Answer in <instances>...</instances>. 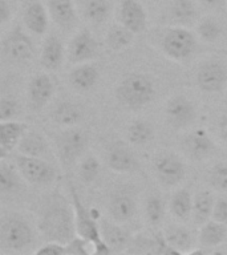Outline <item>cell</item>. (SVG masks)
I'll list each match as a JSON object with an SVG mask.
<instances>
[{"label":"cell","instance_id":"7c38bea8","mask_svg":"<svg viewBox=\"0 0 227 255\" xmlns=\"http://www.w3.org/2000/svg\"><path fill=\"white\" fill-rule=\"evenodd\" d=\"M97 52H99V44L89 29H81L77 32L71 40L68 48L69 61L73 64L88 63L89 60L95 59Z\"/></svg>","mask_w":227,"mask_h":255},{"label":"cell","instance_id":"4316f807","mask_svg":"<svg viewBox=\"0 0 227 255\" xmlns=\"http://www.w3.org/2000/svg\"><path fill=\"white\" fill-rule=\"evenodd\" d=\"M169 16L177 25H189L198 17V11L190 0H174L169 8Z\"/></svg>","mask_w":227,"mask_h":255},{"label":"cell","instance_id":"f1b7e54d","mask_svg":"<svg viewBox=\"0 0 227 255\" xmlns=\"http://www.w3.org/2000/svg\"><path fill=\"white\" fill-rule=\"evenodd\" d=\"M52 117L61 127H76L83 119V112L71 101H61L56 105Z\"/></svg>","mask_w":227,"mask_h":255},{"label":"cell","instance_id":"b9f144b4","mask_svg":"<svg viewBox=\"0 0 227 255\" xmlns=\"http://www.w3.org/2000/svg\"><path fill=\"white\" fill-rule=\"evenodd\" d=\"M211 218L221 222L227 226V199L226 198H218L215 199L214 209H213V217Z\"/></svg>","mask_w":227,"mask_h":255},{"label":"cell","instance_id":"2e32d148","mask_svg":"<svg viewBox=\"0 0 227 255\" xmlns=\"http://www.w3.org/2000/svg\"><path fill=\"white\" fill-rule=\"evenodd\" d=\"M119 21L133 33H142L146 29L147 15L138 0H122L119 5Z\"/></svg>","mask_w":227,"mask_h":255},{"label":"cell","instance_id":"d590c367","mask_svg":"<svg viewBox=\"0 0 227 255\" xmlns=\"http://www.w3.org/2000/svg\"><path fill=\"white\" fill-rule=\"evenodd\" d=\"M146 219L151 225H159L165 217V202L159 195H150L145 205Z\"/></svg>","mask_w":227,"mask_h":255},{"label":"cell","instance_id":"5bb4252c","mask_svg":"<svg viewBox=\"0 0 227 255\" xmlns=\"http://www.w3.org/2000/svg\"><path fill=\"white\" fill-rule=\"evenodd\" d=\"M107 163L109 169L117 173H130L137 170L138 161L134 151L122 142L112 143L107 151Z\"/></svg>","mask_w":227,"mask_h":255},{"label":"cell","instance_id":"5b68a950","mask_svg":"<svg viewBox=\"0 0 227 255\" xmlns=\"http://www.w3.org/2000/svg\"><path fill=\"white\" fill-rule=\"evenodd\" d=\"M15 165L21 177L36 186L49 185L57 177L55 166L40 157H29L19 153L15 157Z\"/></svg>","mask_w":227,"mask_h":255},{"label":"cell","instance_id":"7bdbcfd3","mask_svg":"<svg viewBox=\"0 0 227 255\" xmlns=\"http://www.w3.org/2000/svg\"><path fill=\"white\" fill-rule=\"evenodd\" d=\"M11 17V5L7 0H0V23L5 24Z\"/></svg>","mask_w":227,"mask_h":255},{"label":"cell","instance_id":"7402d4cb","mask_svg":"<svg viewBox=\"0 0 227 255\" xmlns=\"http://www.w3.org/2000/svg\"><path fill=\"white\" fill-rule=\"evenodd\" d=\"M100 230L103 239L105 241L112 253L123 251L130 243V233L123 227L118 226L117 223H111L103 221L100 223Z\"/></svg>","mask_w":227,"mask_h":255},{"label":"cell","instance_id":"74e56055","mask_svg":"<svg viewBox=\"0 0 227 255\" xmlns=\"http://www.w3.org/2000/svg\"><path fill=\"white\" fill-rule=\"evenodd\" d=\"M209 182L215 190L227 193V163H217L209 173Z\"/></svg>","mask_w":227,"mask_h":255},{"label":"cell","instance_id":"8d00e7d4","mask_svg":"<svg viewBox=\"0 0 227 255\" xmlns=\"http://www.w3.org/2000/svg\"><path fill=\"white\" fill-rule=\"evenodd\" d=\"M100 170H101V165H100L99 159L93 155H87L80 163V178L83 182L91 183L99 177Z\"/></svg>","mask_w":227,"mask_h":255},{"label":"cell","instance_id":"3957f363","mask_svg":"<svg viewBox=\"0 0 227 255\" xmlns=\"http://www.w3.org/2000/svg\"><path fill=\"white\" fill-rule=\"evenodd\" d=\"M69 190H71L72 206H73V211H75L76 234L81 238L87 239L88 242H91L95 247L96 254H111V249L105 243L103 235H101L100 223H97L91 211L88 210V207L84 205L75 187L71 185Z\"/></svg>","mask_w":227,"mask_h":255},{"label":"cell","instance_id":"30bf717a","mask_svg":"<svg viewBox=\"0 0 227 255\" xmlns=\"http://www.w3.org/2000/svg\"><path fill=\"white\" fill-rule=\"evenodd\" d=\"M167 124L174 129H183L190 127L197 117L194 104L185 96H174L167 101L165 108Z\"/></svg>","mask_w":227,"mask_h":255},{"label":"cell","instance_id":"cb8c5ba5","mask_svg":"<svg viewBox=\"0 0 227 255\" xmlns=\"http://www.w3.org/2000/svg\"><path fill=\"white\" fill-rule=\"evenodd\" d=\"M20 154L29 155V157H40L44 158L49 153V145L44 135L37 131H28L23 135L17 145Z\"/></svg>","mask_w":227,"mask_h":255},{"label":"cell","instance_id":"9a60e30c","mask_svg":"<svg viewBox=\"0 0 227 255\" xmlns=\"http://www.w3.org/2000/svg\"><path fill=\"white\" fill-rule=\"evenodd\" d=\"M182 146L187 157L194 161H202L210 157L215 150L214 142L205 129H194L189 133L183 139Z\"/></svg>","mask_w":227,"mask_h":255},{"label":"cell","instance_id":"8fae6325","mask_svg":"<svg viewBox=\"0 0 227 255\" xmlns=\"http://www.w3.org/2000/svg\"><path fill=\"white\" fill-rule=\"evenodd\" d=\"M154 173L165 186H175L185 178L186 166L178 155L162 154L154 161Z\"/></svg>","mask_w":227,"mask_h":255},{"label":"cell","instance_id":"f6af8a7d","mask_svg":"<svg viewBox=\"0 0 227 255\" xmlns=\"http://www.w3.org/2000/svg\"><path fill=\"white\" fill-rule=\"evenodd\" d=\"M218 127H219V134H221V137L223 138V141L227 143V112L221 116Z\"/></svg>","mask_w":227,"mask_h":255},{"label":"cell","instance_id":"6da1fadb","mask_svg":"<svg viewBox=\"0 0 227 255\" xmlns=\"http://www.w3.org/2000/svg\"><path fill=\"white\" fill-rule=\"evenodd\" d=\"M39 230L47 241L69 242L77 235L73 206H69L61 199H52L40 215Z\"/></svg>","mask_w":227,"mask_h":255},{"label":"cell","instance_id":"e575fe53","mask_svg":"<svg viewBox=\"0 0 227 255\" xmlns=\"http://www.w3.org/2000/svg\"><path fill=\"white\" fill-rule=\"evenodd\" d=\"M15 167L7 163L0 166V189L3 193H13L20 187V178Z\"/></svg>","mask_w":227,"mask_h":255},{"label":"cell","instance_id":"836d02e7","mask_svg":"<svg viewBox=\"0 0 227 255\" xmlns=\"http://www.w3.org/2000/svg\"><path fill=\"white\" fill-rule=\"evenodd\" d=\"M197 32L205 43H214L221 37L223 28L214 17H203L198 21Z\"/></svg>","mask_w":227,"mask_h":255},{"label":"cell","instance_id":"d6986e66","mask_svg":"<svg viewBox=\"0 0 227 255\" xmlns=\"http://www.w3.org/2000/svg\"><path fill=\"white\" fill-rule=\"evenodd\" d=\"M47 8L40 0H32L27 4L24 9V23L32 33L37 36L44 35L48 29L49 24V16H48Z\"/></svg>","mask_w":227,"mask_h":255},{"label":"cell","instance_id":"60d3db41","mask_svg":"<svg viewBox=\"0 0 227 255\" xmlns=\"http://www.w3.org/2000/svg\"><path fill=\"white\" fill-rule=\"evenodd\" d=\"M43 254H51V255H64L67 254V249H65V243L55 242V241H48L44 243L43 246H40L36 250V255Z\"/></svg>","mask_w":227,"mask_h":255},{"label":"cell","instance_id":"ac0fdd59","mask_svg":"<svg viewBox=\"0 0 227 255\" xmlns=\"http://www.w3.org/2000/svg\"><path fill=\"white\" fill-rule=\"evenodd\" d=\"M137 205L134 197L126 190H117L109 199V213L114 222L123 223L130 221L135 215Z\"/></svg>","mask_w":227,"mask_h":255},{"label":"cell","instance_id":"f546056e","mask_svg":"<svg viewBox=\"0 0 227 255\" xmlns=\"http://www.w3.org/2000/svg\"><path fill=\"white\" fill-rule=\"evenodd\" d=\"M193 203H194V197L187 189H181L175 191L170 199L171 213L175 218L181 221H186L193 215Z\"/></svg>","mask_w":227,"mask_h":255},{"label":"cell","instance_id":"83f0119b","mask_svg":"<svg viewBox=\"0 0 227 255\" xmlns=\"http://www.w3.org/2000/svg\"><path fill=\"white\" fill-rule=\"evenodd\" d=\"M167 243L175 250L177 254H189L193 247L191 233L183 226H170L163 233Z\"/></svg>","mask_w":227,"mask_h":255},{"label":"cell","instance_id":"9c48e42d","mask_svg":"<svg viewBox=\"0 0 227 255\" xmlns=\"http://www.w3.org/2000/svg\"><path fill=\"white\" fill-rule=\"evenodd\" d=\"M3 53L12 63H25L33 56V44L31 37L21 29L15 27L3 40Z\"/></svg>","mask_w":227,"mask_h":255},{"label":"cell","instance_id":"1f68e13d","mask_svg":"<svg viewBox=\"0 0 227 255\" xmlns=\"http://www.w3.org/2000/svg\"><path fill=\"white\" fill-rule=\"evenodd\" d=\"M83 12L91 23L101 24L111 13L109 0H83Z\"/></svg>","mask_w":227,"mask_h":255},{"label":"cell","instance_id":"52a82bcc","mask_svg":"<svg viewBox=\"0 0 227 255\" xmlns=\"http://www.w3.org/2000/svg\"><path fill=\"white\" fill-rule=\"evenodd\" d=\"M197 85L205 93H218L227 88V63L221 59L207 60L197 71Z\"/></svg>","mask_w":227,"mask_h":255},{"label":"cell","instance_id":"4fadbf2b","mask_svg":"<svg viewBox=\"0 0 227 255\" xmlns=\"http://www.w3.org/2000/svg\"><path fill=\"white\" fill-rule=\"evenodd\" d=\"M55 92V84L47 73H36L28 84V101L32 109L41 111Z\"/></svg>","mask_w":227,"mask_h":255},{"label":"cell","instance_id":"8992f818","mask_svg":"<svg viewBox=\"0 0 227 255\" xmlns=\"http://www.w3.org/2000/svg\"><path fill=\"white\" fill-rule=\"evenodd\" d=\"M0 241L9 250L21 251L33 242V231L24 218L19 215H8L1 223Z\"/></svg>","mask_w":227,"mask_h":255},{"label":"cell","instance_id":"7a4b0ae2","mask_svg":"<svg viewBox=\"0 0 227 255\" xmlns=\"http://www.w3.org/2000/svg\"><path fill=\"white\" fill-rule=\"evenodd\" d=\"M115 96L122 105L133 111H138L154 99V83L149 76L143 73H129L119 81L115 89Z\"/></svg>","mask_w":227,"mask_h":255},{"label":"cell","instance_id":"484cf974","mask_svg":"<svg viewBox=\"0 0 227 255\" xmlns=\"http://www.w3.org/2000/svg\"><path fill=\"white\" fill-rule=\"evenodd\" d=\"M215 198L210 191L203 190L197 193L193 203V219L195 225L202 226L203 223L210 221L213 217V209H214Z\"/></svg>","mask_w":227,"mask_h":255},{"label":"cell","instance_id":"e0dca14e","mask_svg":"<svg viewBox=\"0 0 227 255\" xmlns=\"http://www.w3.org/2000/svg\"><path fill=\"white\" fill-rule=\"evenodd\" d=\"M27 124L9 120L0 121V158L4 159L17 147L20 139L27 133Z\"/></svg>","mask_w":227,"mask_h":255},{"label":"cell","instance_id":"ffe728a7","mask_svg":"<svg viewBox=\"0 0 227 255\" xmlns=\"http://www.w3.org/2000/svg\"><path fill=\"white\" fill-rule=\"evenodd\" d=\"M48 11L61 29H71L77 21V13L72 0H48Z\"/></svg>","mask_w":227,"mask_h":255},{"label":"cell","instance_id":"4dcf8cb0","mask_svg":"<svg viewBox=\"0 0 227 255\" xmlns=\"http://www.w3.org/2000/svg\"><path fill=\"white\" fill-rule=\"evenodd\" d=\"M154 138V129L151 124L143 120H137L127 128V139L134 146H145Z\"/></svg>","mask_w":227,"mask_h":255},{"label":"cell","instance_id":"ee69618b","mask_svg":"<svg viewBox=\"0 0 227 255\" xmlns=\"http://www.w3.org/2000/svg\"><path fill=\"white\" fill-rule=\"evenodd\" d=\"M198 1L203 7L209 8V9H219L226 3V0H198Z\"/></svg>","mask_w":227,"mask_h":255},{"label":"cell","instance_id":"d6a6232c","mask_svg":"<svg viewBox=\"0 0 227 255\" xmlns=\"http://www.w3.org/2000/svg\"><path fill=\"white\" fill-rule=\"evenodd\" d=\"M133 39H134V33L121 24V25H113L108 31L105 41L112 51H122L129 45H131Z\"/></svg>","mask_w":227,"mask_h":255},{"label":"cell","instance_id":"d4e9b609","mask_svg":"<svg viewBox=\"0 0 227 255\" xmlns=\"http://www.w3.org/2000/svg\"><path fill=\"white\" fill-rule=\"evenodd\" d=\"M227 237V227L217 221H207L199 230V243L203 247H215L225 242Z\"/></svg>","mask_w":227,"mask_h":255},{"label":"cell","instance_id":"ba28073f","mask_svg":"<svg viewBox=\"0 0 227 255\" xmlns=\"http://www.w3.org/2000/svg\"><path fill=\"white\" fill-rule=\"evenodd\" d=\"M88 135L80 129L71 128L57 137V153L65 165H72L85 153Z\"/></svg>","mask_w":227,"mask_h":255},{"label":"cell","instance_id":"f35d334b","mask_svg":"<svg viewBox=\"0 0 227 255\" xmlns=\"http://www.w3.org/2000/svg\"><path fill=\"white\" fill-rule=\"evenodd\" d=\"M65 249H67L68 255H88L96 253L93 245L79 235H76L75 238H72L69 242L65 243Z\"/></svg>","mask_w":227,"mask_h":255},{"label":"cell","instance_id":"ab89813d","mask_svg":"<svg viewBox=\"0 0 227 255\" xmlns=\"http://www.w3.org/2000/svg\"><path fill=\"white\" fill-rule=\"evenodd\" d=\"M19 113V103L11 96H3L0 100V121L13 120Z\"/></svg>","mask_w":227,"mask_h":255},{"label":"cell","instance_id":"277c9868","mask_svg":"<svg viewBox=\"0 0 227 255\" xmlns=\"http://www.w3.org/2000/svg\"><path fill=\"white\" fill-rule=\"evenodd\" d=\"M197 49V39L194 33L182 25H174L165 31L162 37L163 53L175 60L185 61L194 55Z\"/></svg>","mask_w":227,"mask_h":255},{"label":"cell","instance_id":"603a6c76","mask_svg":"<svg viewBox=\"0 0 227 255\" xmlns=\"http://www.w3.org/2000/svg\"><path fill=\"white\" fill-rule=\"evenodd\" d=\"M64 60V47L59 36L49 35L44 41L41 51V65L48 71H57Z\"/></svg>","mask_w":227,"mask_h":255},{"label":"cell","instance_id":"44dd1931","mask_svg":"<svg viewBox=\"0 0 227 255\" xmlns=\"http://www.w3.org/2000/svg\"><path fill=\"white\" fill-rule=\"evenodd\" d=\"M100 77L99 68L89 63L79 64L69 73V83L76 91L88 92L95 88Z\"/></svg>","mask_w":227,"mask_h":255}]
</instances>
